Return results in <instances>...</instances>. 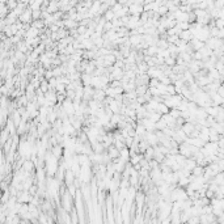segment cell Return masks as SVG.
Returning <instances> with one entry per match:
<instances>
[{
	"instance_id": "6da1fadb",
	"label": "cell",
	"mask_w": 224,
	"mask_h": 224,
	"mask_svg": "<svg viewBox=\"0 0 224 224\" xmlns=\"http://www.w3.org/2000/svg\"><path fill=\"white\" fill-rule=\"evenodd\" d=\"M106 152H108V155L110 156V159H112V160H115V159H118V157H121V151L115 147V145L109 147Z\"/></svg>"
},
{
	"instance_id": "7a4b0ae2",
	"label": "cell",
	"mask_w": 224,
	"mask_h": 224,
	"mask_svg": "<svg viewBox=\"0 0 224 224\" xmlns=\"http://www.w3.org/2000/svg\"><path fill=\"white\" fill-rule=\"evenodd\" d=\"M34 168H35V164H34L31 160H26L25 163H24V165H22V169H24V170L28 172V173H31V174L34 173Z\"/></svg>"
},
{
	"instance_id": "3957f363",
	"label": "cell",
	"mask_w": 224,
	"mask_h": 224,
	"mask_svg": "<svg viewBox=\"0 0 224 224\" xmlns=\"http://www.w3.org/2000/svg\"><path fill=\"white\" fill-rule=\"evenodd\" d=\"M185 169H187V170L193 172L194 170V168H196V161L193 159V157H190V159H186V163H185Z\"/></svg>"
},
{
	"instance_id": "277c9868",
	"label": "cell",
	"mask_w": 224,
	"mask_h": 224,
	"mask_svg": "<svg viewBox=\"0 0 224 224\" xmlns=\"http://www.w3.org/2000/svg\"><path fill=\"white\" fill-rule=\"evenodd\" d=\"M180 39L181 41H185V42H190L193 39V34L190 30H183L182 33L180 34Z\"/></svg>"
},
{
	"instance_id": "5b68a950",
	"label": "cell",
	"mask_w": 224,
	"mask_h": 224,
	"mask_svg": "<svg viewBox=\"0 0 224 224\" xmlns=\"http://www.w3.org/2000/svg\"><path fill=\"white\" fill-rule=\"evenodd\" d=\"M157 113H160L161 115H164V114H169V112H170V109L168 108L167 105L164 104V102H161V104H159V106H157Z\"/></svg>"
},
{
	"instance_id": "8992f818",
	"label": "cell",
	"mask_w": 224,
	"mask_h": 224,
	"mask_svg": "<svg viewBox=\"0 0 224 224\" xmlns=\"http://www.w3.org/2000/svg\"><path fill=\"white\" fill-rule=\"evenodd\" d=\"M148 89H149L148 85H139V86H136L135 92H136L138 96H144V94L148 92Z\"/></svg>"
},
{
	"instance_id": "52a82bcc",
	"label": "cell",
	"mask_w": 224,
	"mask_h": 224,
	"mask_svg": "<svg viewBox=\"0 0 224 224\" xmlns=\"http://www.w3.org/2000/svg\"><path fill=\"white\" fill-rule=\"evenodd\" d=\"M31 26L35 28V29H38V30H43V28H45V21L43 20H37V21H33L31 22Z\"/></svg>"
},
{
	"instance_id": "ba28073f",
	"label": "cell",
	"mask_w": 224,
	"mask_h": 224,
	"mask_svg": "<svg viewBox=\"0 0 224 224\" xmlns=\"http://www.w3.org/2000/svg\"><path fill=\"white\" fill-rule=\"evenodd\" d=\"M135 199H136V204H138V207H141V204H143L144 202V199H145V195H144V193H138L136 196H135Z\"/></svg>"
},
{
	"instance_id": "9c48e42d",
	"label": "cell",
	"mask_w": 224,
	"mask_h": 224,
	"mask_svg": "<svg viewBox=\"0 0 224 224\" xmlns=\"http://www.w3.org/2000/svg\"><path fill=\"white\" fill-rule=\"evenodd\" d=\"M31 17H33V21H37V20H41L42 17V11H31Z\"/></svg>"
},
{
	"instance_id": "30bf717a",
	"label": "cell",
	"mask_w": 224,
	"mask_h": 224,
	"mask_svg": "<svg viewBox=\"0 0 224 224\" xmlns=\"http://www.w3.org/2000/svg\"><path fill=\"white\" fill-rule=\"evenodd\" d=\"M160 84V81L157 79H151L149 80V86H153V88H157V85Z\"/></svg>"
},
{
	"instance_id": "8fae6325",
	"label": "cell",
	"mask_w": 224,
	"mask_h": 224,
	"mask_svg": "<svg viewBox=\"0 0 224 224\" xmlns=\"http://www.w3.org/2000/svg\"><path fill=\"white\" fill-rule=\"evenodd\" d=\"M198 223H199V220H198L196 216H193V218H190L187 220V224H198Z\"/></svg>"
},
{
	"instance_id": "7c38bea8",
	"label": "cell",
	"mask_w": 224,
	"mask_h": 224,
	"mask_svg": "<svg viewBox=\"0 0 224 224\" xmlns=\"http://www.w3.org/2000/svg\"><path fill=\"white\" fill-rule=\"evenodd\" d=\"M219 145H220V149H223L224 148V136H220V140H219V143H218Z\"/></svg>"
}]
</instances>
